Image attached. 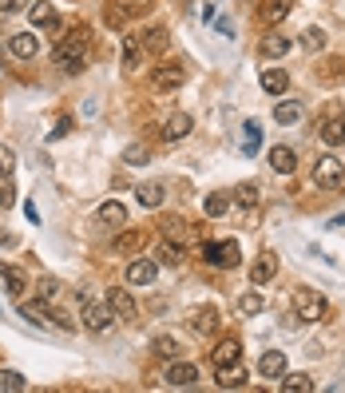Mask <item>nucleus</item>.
<instances>
[{
    "instance_id": "39448f33",
    "label": "nucleus",
    "mask_w": 345,
    "mask_h": 393,
    "mask_svg": "<svg viewBox=\"0 0 345 393\" xmlns=\"http://www.w3.org/2000/svg\"><path fill=\"white\" fill-rule=\"evenodd\" d=\"M314 183H317V187H326V191L345 187V163L337 155H322L314 163Z\"/></svg>"
},
{
    "instance_id": "473e14b6",
    "label": "nucleus",
    "mask_w": 345,
    "mask_h": 393,
    "mask_svg": "<svg viewBox=\"0 0 345 393\" xmlns=\"http://www.w3.org/2000/svg\"><path fill=\"white\" fill-rule=\"evenodd\" d=\"M282 390L286 393H310L314 390V378L310 374H282Z\"/></svg>"
},
{
    "instance_id": "6e6552de",
    "label": "nucleus",
    "mask_w": 345,
    "mask_h": 393,
    "mask_svg": "<svg viewBox=\"0 0 345 393\" xmlns=\"http://www.w3.org/2000/svg\"><path fill=\"white\" fill-rule=\"evenodd\" d=\"M108 306H111V314L119 318V322H135V318H139V306H135V298L127 294L124 286H115V290L108 294Z\"/></svg>"
},
{
    "instance_id": "7ed1b4c3",
    "label": "nucleus",
    "mask_w": 345,
    "mask_h": 393,
    "mask_svg": "<svg viewBox=\"0 0 345 393\" xmlns=\"http://www.w3.org/2000/svg\"><path fill=\"white\" fill-rule=\"evenodd\" d=\"M326 298L317 294V290H310V286H302V290H294V318L298 322H322L326 318Z\"/></svg>"
},
{
    "instance_id": "2eb2a0df",
    "label": "nucleus",
    "mask_w": 345,
    "mask_h": 393,
    "mask_svg": "<svg viewBox=\"0 0 345 393\" xmlns=\"http://www.w3.org/2000/svg\"><path fill=\"white\" fill-rule=\"evenodd\" d=\"M190 326L199 334H215L222 326V314H219V306H199L195 314H190Z\"/></svg>"
},
{
    "instance_id": "49530a36",
    "label": "nucleus",
    "mask_w": 345,
    "mask_h": 393,
    "mask_svg": "<svg viewBox=\"0 0 345 393\" xmlns=\"http://www.w3.org/2000/svg\"><path fill=\"white\" fill-rule=\"evenodd\" d=\"M68 131H72V119H60V127L52 131V140H60V135H68Z\"/></svg>"
},
{
    "instance_id": "7c9ffc66",
    "label": "nucleus",
    "mask_w": 345,
    "mask_h": 393,
    "mask_svg": "<svg viewBox=\"0 0 345 393\" xmlns=\"http://www.w3.org/2000/svg\"><path fill=\"white\" fill-rule=\"evenodd\" d=\"M167 40H171V36H167V28H163V24H155V28L143 32V48H147V52H155V56L167 48Z\"/></svg>"
},
{
    "instance_id": "393cba45",
    "label": "nucleus",
    "mask_w": 345,
    "mask_h": 393,
    "mask_svg": "<svg viewBox=\"0 0 345 393\" xmlns=\"http://www.w3.org/2000/svg\"><path fill=\"white\" fill-rule=\"evenodd\" d=\"M135 199H139L143 207H151V211H155V207L167 199V187H159V183H139V187H135Z\"/></svg>"
},
{
    "instance_id": "79ce46f5",
    "label": "nucleus",
    "mask_w": 345,
    "mask_h": 393,
    "mask_svg": "<svg viewBox=\"0 0 345 393\" xmlns=\"http://www.w3.org/2000/svg\"><path fill=\"white\" fill-rule=\"evenodd\" d=\"M302 44L314 48V52H317V48H326V32H322V28H306V32H302Z\"/></svg>"
},
{
    "instance_id": "b1692460",
    "label": "nucleus",
    "mask_w": 345,
    "mask_h": 393,
    "mask_svg": "<svg viewBox=\"0 0 345 393\" xmlns=\"http://www.w3.org/2000/svg\"><path fill=\"white\" fill-rule=\"evenodd\" d=\"M95 219L103 222V227H124L127 222V207L124 203H103L99 211H95Z\"/></svg>"
},
{
    "instance_id": "4468645a",
    "label": "nucleus",
    "mask_w": 345,
    "mask_h": 393,
    "mask_svg": "<svg viewBox=\"0 0 345 393\" xmlns=\"http://www.w3.org/2000/svg\"><path fill=\"white\" fill-rule=\"evenodd\" d=\"M238 358H242V346H238V338H222L219 346L210 349V362H215V370H222V365H235Z\"/></svg>"
},
{
    "instance_id": "bb28decb",
    "label": "nucleus",
    "mask_w": 345,
    "mask_h": 393,
    "mask_svg": "<svg viewBox=\"0 0 345 393\" xmlns=\"http://www.w3.org/2000/svg\"><path fill=\"white\" fill-rule=\"evenodd\" d=\"M28 16H32V24H40V28H60V20H56V12H52L48 0H36Z\"/></svg>"
},
{
    "instance_id": "2f4dec72",
    "label": "nucleus",
    "mask_w": 345,
    "mask_h": 393,
    "mask_svg": "<svg viewBox=\"0 0 345 393\" xmlns=\"http://www.w3.org/2000/svg\"><path fill=\"white\" fill-rule=\"evenodd\" d=\"M235 203L242 207V211H254V207H258V183H238L235 187Z\"/></svg>"
},
{
    "instance_id": "72a5a7b5",
    "label": "nucleus",
    "mask_w": 345,
    "mask_h": 393,
    "mask_svg": "<svg viewBox=\"0 0 345 393\" xmlns=\"http://www.w3.org/2000/svg\"><path fill=\"white\" fill-rule=\"evenodd\" d=\"M151 349H155L159 358H171V362H175V358H179V349H183V346H179V338H171V334H159L155 342H151Z\"/></svg>"
},
{
    "instance_id": "a19ab883",
    "label": "nucleus",
    "mask_w": 345,
    "mask_h": 393,
    "mask_svg": "<svg viewBox=\"0 0 345 393\" xmlns=\"http://www.w3.org/2000/svg\"><path fill=\"white\" fill-rule=\"evenodd\" d=\"M124 159L131 163V167H143V163H147L151 155H147V147H139V143H131V147L124 151Z\"/></svg>"
},
{
    "instance_id": "f704fd0d",
    "label": "nucleus",
    "mask_w": 345,
    "mask_h": 393,
    "mask_svg": "<svg viewBox=\"0 0 345 393\" xmlns=\"http://www.w3.org/2000/svg\"><path fill=\"white\" fill-rule=\"evenodd\" d=\"M111 247H115V251H119V254H135V251H139V247H143V231H124V235L115 238Z\"/></svg>"
},
{
    "instance_id": "4c0bfd02",
    "label": "nucleus",
    "mask_w": 345,
    "mask_h": 393,
    "mask_svg": "<svg viewBox=\"0 0 345 393\" xmlns=\"http://www.w3.org/2000/svg\"><path fill=\"white\" fill-rule=\"evenodd\" d=\"M20 314L28 318V322H44L48 302H44V298H32V302H24V306H20Z\"/></svg>"
},
{
    "instance_id": "a878e982",
    "label": "nucleus",
    "mask_w": 345,
    "mask_h": 393,
    "mask_svg": "<svg viewBox=\"0 0 345 393\" xmlns=\"http://www.w3.org/2000/svg\"><path fill=\"white\" fill-rule=\"evenodd\" d=\"M238 385H246V370L242 365H222L219 370V390H238Z\"/></svg>"
},
{
    "instance_id": "423d86ee",
    "label": "nucleus",
    "mask_w": 345,
    "mask_h": 393,
    "mask_svg": "<svg viewBox=\"0 0 345 393\" xmlns=\"http://www.w3.org/2000/svg\"><path fill=\"white\" fill-rule=\"evenodd\" d=\"M183 64H159L155 72H151V84H155V92H175V88H183Z\"/></svg>"
},
{
    "instance_id": "f8f14e48",
    "label": "nucleus",
    "mask_w": 345,
    "mask_h": 393,
    "mask_svg": "<svg viewBox=\"0 0 345 393\" xmlns=\"http://www.w3.org/2000/svg\"><path fill=\"white\" fill-rule=\"evenodd\" d=\"M159 235L171 238V242H190L195 227H190V222H183L179 215H167V219H159Z\"/></svg>"
},
{
    "instance_id": "412c9836",
    "label": "nucleus",
    "mask_w": 345,
    "mask_h": 393,
    "mask_svg": "<svg viewBox=\"0 0 345 393\" xmlns=\"http://www.w3.org/2000/svg\"><path fill=\"white\" fill-rule=\"evenodd\" d=\"M258 84H262V92L282 95L286 88H290V76H286V68H266V72L258 76Z\"/></svg>"
},
{
    "instance_id": "9b49d317",
    "label": "nucleus",
    "mask_w": 345,
    "mask_h": 393,
    "mask_svg": "<svg viewBox=\"0 0 345 393\" xmlns=\"http://www.w3.org/2000/svg\"><path fill=\"white\" fill-rule=\"evenodd\" d=\"M155 278H159V262H151V258H135L127 267V282L131 286H151Z\"/></svg>"
},
{
    "instance_id": "c85d7f7f",
    "label": "nucleus",
    "mask_w": 345,
    "mask_h": 393,
    "mask_svg": "<svg viewBox=\"0 0 345 393\" xmlns=\"http://www.w3.org/2000/svg\"><path fill=\"white\" fill-rule=\"evenodd\" d=\"M206 219H226V211H230V195H222V191H215V195H206Z\"/></svg>"
},
{
    "instance_id": "c9c22d12",
    "label": "nucleus",
    "mask_w": 345,
    "mask_h": 393,
    "mask_svg": "<svg viewBox=\"0 0 345 393\" xmlns=\"http://www.w3.org/2000/svg\"><path fill=\"white\" fill-rule=\"evenodd\" d=\"M0 390L4 393H24L28 381H24V374H16V370H0Z\"/></svg>"
},
{
    "instance_id": "ea45409f",
    "label": "nucleus",
    "mask_w": 345,
    "mask_h": 393,
    "mask_svg": "<svg viewBox=\"0 0 345 393\" xmlns=\"http://www.w3.org/2000/svg\"><path fill=\"white\" fill-rule=\"evenodd\" d=\"M103 20H108V28H127V8L108 4V8H103Z\"/></svg>"
},
{
    "instance_id": "09e8293b",
    "label": "nucleus",
    "mask_w": 345,
    "mask_h": 393,
    "mask_svg": "<svg viewBox=\"0 0 345 393\" xmlns=\"http://www.w3.org/2000/svg\"><path fill=\"white\" fill-rule=\"evenodd\" d=\"M8 242H12V235H8V231H0V247H8Z\"/></svg>"
},
{
    "instance_id": "5701e85b",
    "label": "nucleus",
    "mask_w": 345,
    "mask_h": 393,
    "mask_svg": "<svg viewBox=\"0 0 345 393\" xmlns=\"http://www.w3.org/2000/svg\"><path fill=\"white\" fill-rule=\"evenodd\" d=\"M12 56H20V60H32L36 52H40V40L32 36V32H20V36H12Z\"/></svg>"
},
{
    "instance_id": "dca6fc26",
    "label": "nucleus",
    "mask_w": 345,
    "mask_h": 393,
    "mask_svg": "<svg viewBox=\"0 0 345 393\" xmlns=\"http://www.w3.org/2000/svg\"><path fill=\"white\" fill-rule=\"evenodd\" d=\"M302 115H306V108H302L298 99H278L274 104V124L294 127V124H302Z\"/></svg>"
},
{
    "instance_id": "aec40b11",
    "label": "nucleus",
    "mask_w": 345,
    "mask_h": 393,
    "mask_svg": "<svg viewBox=\"0 0 345 393\" xmlns=\"http://www.w3.org/2000/svg\"><path fill=\"white\" fill-rule=\"evenodd\" d=\"M270 167L278 175H294V167H298V155L286 147V143H278V147H270Z\"/></svg>"
},
{
    "instance_id": "1a4fd4ad",
    "label": "nucleus",
    "mask_w": 345,
    "mask_h": 393,
    "mask_svg": "<svg viewBox=\"0 0 345 393\" xmlns=\"http://www.w3.org/2000/svg\"><path fill=\"white\" fill-rule=\"evenodd\" d=\"M274 274H278V254H274V251H262L258 258H254V267H250V282H254V286L274 282Z\"/></svg>"
},
{
    "instance_id": "0eeeda50",
    "label": "nucleus",
    "mask_w": 345,
    "mask_h": 393,
    "mask_svg": "<svg viewBox=\"0 0 345 393\" xmlns=\"http://www.w3.org/2000/svg\"><path fill=\"white\" fill-rule=\"evenodd\" d=\"M290 48H294V40H290L286 32L270 28L266 36H262V44H258V52H262L266 60H286V56H290Z\"/></svg>"
},
{
    "instance_id": "ddd939ff",
    "label": "nucleus",
    "mask_w": 345,
    "mask_h": 393,
    "mask_svg": "<svg viewBox=\"0 0 345 393\" xmlns=\"http://www.w3.org/2000/svg\"><path fill=\"white\" fill-rule=\"evenodd\" d=\"M190 127H195V119H190L187 111H175L171 119L163 124V140H167V143H179V140H187V135H190Z\"/></svg>"
},
{
    "instance_id": "f257e3e1",
    "label": "nucleus",
    "mask_w": 345,
    "mask_h": 393,
    "mask_svg": "<svg viewBox=\"0 0 345 393\" xmlns=\"http://www.w3.org/2000/svg\"><path fill=\"white\" fill-rule=\"evenodd\" d=\"M83 52H88V28L76 24V28L56 44V64L68 68V72H79V68H83Z\"/></svg>"
},
{
    "instance_id": "c03bdc74",
    "label": "nucleus",
    "mask_w": 345,
    "mask_h": 393,
    "mask_svg": "<svg viewBox=\"0 0 345 393\" xmlns=\"http://www.w3.org/2000/svg\"><path fill=\"white\" fill-rule=\"evenodd\" d=\"M12 203H16V191H12V183L4 179V183H0V211H4V207H12Z\"/></svg>"
},
{
    "instance_id": "cd10ccee",
    "label": "nucleus",
    "mask_w": 345,
    "mask_h": 393,
    "mask_svg": "<svg viewBox=\"0 0 345 393\" xmlns=\"http://www.w3.org/2000/svg\"><path fill=\"white\" fill-rule=\"evenodd\" d=\"M235 306H238V314H242V318H254V314H262V310H266V302H262V294H258V290H246Z\"/></svg>"
},
{
    "instance_id": "f03ea898",
    "label": "nucleus",
    "mask_w": 345,
    "mask_h": 393,
    "mask_svg": "<svg viewBox=\"0 0 345 393\" xmlns=\"http://www.w3.org/2000/svg\"><path fill=\"white\" fill-rule=\"evenodd\" d=\"M79 314H83V326L92 334H108L111 326H115V314H111L108 302L92 298V294H83V302H79Z\"/></svg>"
},
{
    "instance_id": "f3484780",
    "label": "nucleus",
    "mask_w": 345,
    "mask_h": 393,
    "mask_svg": "<svg viewBox=\"0 0 345 393\" xmlns=\"http://www.w3.org/2000/svg\"><path fill=\"white\" fill-rule=\"evenodd\" d=\"M286 374V354L282 349H266L258 358V378H282Z\"/></svg>"
},
{
    "instance_id": "58836bf2",
    "label": "nucleus",
    "mask_w": 345,
    "mask_h": 393,
    "mask_svg": "<svg viewBox=\"0 0 345 393\" xmlns=\"http://www.w3.org/2000/svg\"><path fill=\"white\" fill-rule=\"evenodd\" d=\"M139 52H143L139 40H124V68H127V72H135V68H139Z\"/></svg>"
},
{
    "instance_id": "6ab92c4d",
    "label": "nucleus",
    "mask_w": 345,
    "mask_h": 393,
    "mask_svg": "<svg viewBox=\"0 0 345 393\" xmlns=\"http://www.w3.org/2000/svg\"><path fill=\"white\" fill-rule=\"evenodd\" d=\"M155 262H163V267H183L187 262V251H183V242H171V238H163L155 251Z\"/></svg>"
},
{
    "instance_id": "20e7f679",
    "label": "nucleus",
    "mask_w": 345,
    "mask_h": 393,
    "mask_svg": "<svg viewBox=\"0 0 345 393\" xmlns=\"http://www.w3.org/2000/svg\"><path fill=\"white\" fill-rule=\"evenodd\" d=\"M203 258L219 270H235L242 262V251H238L235 238H222V242H203Z\"/></svg>"
},
{
    "instance_id": "4be33fe9",
    "label": "nucleus",
    "mask_w": 345,
    "mask_h": 393,
    "mask_svg": "<svg viewBox=\"0 0 345 393\" xmlns=\"http://www.w3.org/2000/svg\"><path fill=\"white\" fill-rule=\"evenodd\" d=\"M0 278H4V290L12 294V298H20L24 294V282H28V274L20 267H8V262H0Z\"/></svg>"
},
{
    "instance_id": "a211bd4d",
    "label": "nucleus",
    "mask_w": 345,
    "mask_h": 393,
    "mask_svg": "<svg viewBox=\"0 0 345 393\" xmlns=\"http://www.w3.org/2000/svg\"><path fill=\"white\" fill-rule=\"evenodd\" d=\"M290 12H294V0H262V8H258L262 24H282Z\"/></svg>"
},
{
    "instance_id": "a18cd8bd",
    "label": "nucleus",
    "mask_w": 345,
    "mask_h": 393,
    "mask_svg": "<svg viewBox=\"0 0 345 393\" xmlns=\"http://www.w3.org/2000/svg\"><path fill=\"white\" fill-rule=\"evenodd\" d=\"M56 290H60V282H56V278H40V298H56Z\"/></svg>"
},
{
    "instance_id": "e433bc0d",
    "label": "nucleus",
    "mask_w": 345,
    "mask_h": 393,
    "mask_svg": "<svg viewBox=\"0 0 345 393\" xmlns=\"http://www.w3.org/2000/svg\"><path fill=\"white\" fill-rule=\"evenodd\" d=\"M322 140L326 143H345V115H337V119H330V124L322 127Z\"/></svg>"
},
{
    "instance_id": "37998d69",
    "label": "nucleus",
    "mask_w": 345,
    "mask_h": 393,
    "mask_svg": "<svg viewBox=\"0 0 345 393\" xmlns=\"http://www.w3.org/2000/svg\"><path fill=\"white\" fill-rule=\"evenodd\" d=\"M12 151H8V147H0V179H8V175H12Z\"/></svg>"
},
{
    "instance_id": "de8ad7c7",
    "label": "nucleus",
    "mask_w": 345,
    "mask_h": 393,
    "mask_svg": "<svg viewBox=\"0 0 345 393\" xmlns=\"http://www.w3.org/2000/svg\"><path fill=\"white\" fill-rule=\"evenodd\" d=\"M20 4H24V0H4V4H0V12H16Z\"/></svg>"
},
{
    "instance_id": "c756f323",
    "label": "nucleus",
    "mask_w": 345,
    "mask_h": 393,
    "mask_svg": "<svg viewBox=\"0 0 345 393\" xmlns=\"http://www.w3.org/2000/svg\"><path fill=\"white\" fill-rule=\"evenodd\" d=\"M258 143H262V127H258V119H246V127H242V155H254Z\"/></svg>"
},
{
    "instance_id": "9d476101",
    "label": "nucleus",
    "mask_w": 345,
    "mask_h": 393,
    "mask_svg": "<svg viewBox=\"0 0 345 393\" xmlns=\"http://www.w3.org/2000/svg\"><path fill=\"white\" fill-rule=\"evenodd\" d=\"M195 381H199V365L195 362H171L167 365V385L187 390V385H195Z\"/></svg>"
}]
</instances>
